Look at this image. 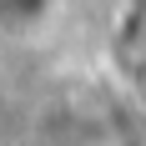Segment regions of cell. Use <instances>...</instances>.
Wrapping results in <instances>:
<instances>
[{
	"instance_id": "obj_1",
	"label": "cell",
	"mask_w": 146,
	"mask_h": 146,
	"mask_svg": "<svg viewBox=\"0 0 146 146\" xmlns=\"http://www.w3.org/2000/svg\"><path fill=\"white\" fill-rule=\"evenodd\" d=\"M50 5H56V0H0V25L5 30H25V25H35Z\"/></svg>"
}]
</instances>
